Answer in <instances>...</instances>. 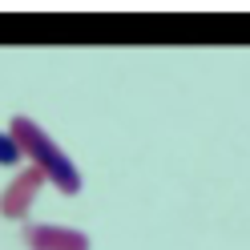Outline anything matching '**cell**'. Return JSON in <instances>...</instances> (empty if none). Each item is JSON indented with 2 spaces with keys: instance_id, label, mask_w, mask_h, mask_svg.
I'll list each match as a JSON object with an SVG mask.
<instances>
[{
  "instance_id": "6da1fadb",
  "label": "cell",
  "mask_w": 250,
  "mask_h": 250,
  "mask_svg": "<svg viewBox=\"0 0 250 250\" xmlns=\"http://www.w3.org/2000/svg\"><path fill=\"white\" fill-rule=\"evenodd\" d=\"M8 133L17 137V146L28 158V166H37L44 174V182H53L61 194H81V169H77V162L41 129L33 117H12Z\"/></svg>"
},
{
  "instance_id": "3957f363",
  "label": "cell",
  "mask_w": 250,
  "mask_h": 250,
  "mask_svg": "<svg viewBox=\"0 0 250 250\" xmlns=\"http://www.w3.org/2000/svg\"><path fill=\"white\" fill-rule=\"evenodd\" d=\"M24 242H28V250H89V238L81 230L53 226V222L24 226Z\"/></svg>"
},
{
  "instance_id": "277c9868",
  "label": "cell",
  "mask_w": 250,
  "mask_h": 250,
  "mask_svg": "<svg viewBox=\"0 0 250 250\" xmlns=\"http://www.w3.org/2000/svg\"><path fill=\"white\" fill-rule=\"evenodd\" d=\"M21 146H17V137H12L8 129H0V166H21Z\"/></svg>"
},
{
  "instance_id": "7a4b0ae2",
  "label": "cell",
  "mask_w": 250,
  "mask_h": 250,
  "mask_svg": "<svg viewBox=\"0 0 250 250\" xmlns=\"http://www.w3.org/2000/svg\"><path fill=\"white\" fill-rule=\"evenodd\" d=\"M41 186H44V174L37 166L21 169V174L4 186V194H0V214H4V218H24L28 206H33V198L41 194Z\"/></svg>"
}]
</instances>
